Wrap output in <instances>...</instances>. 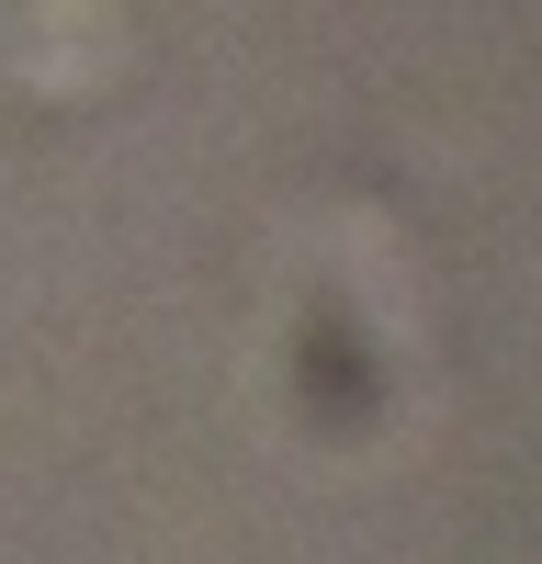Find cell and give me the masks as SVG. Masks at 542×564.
Masks as SVG:
<instances>
[]
</instances>
